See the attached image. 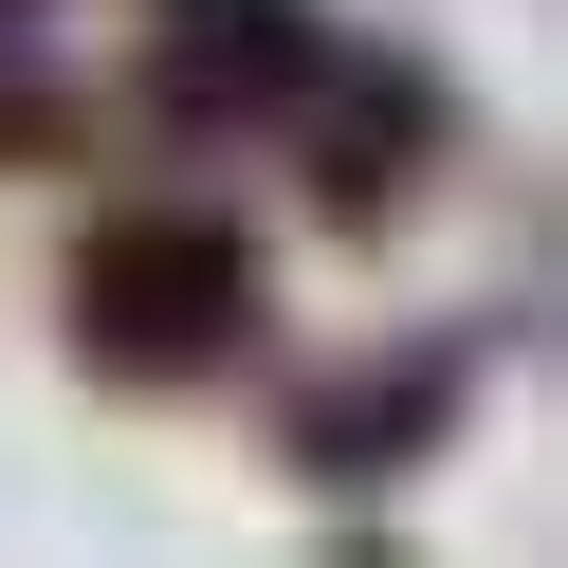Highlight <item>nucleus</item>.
I'll list each match as a JSON object with an SVG mask.
<instances>
[{
    "label": "nucleus",
    "instance_id": "f257e3e1",
    "mask_svg": "<svg viewBox=\"0 0 568 568\" xmlns=\"http://www.w3.org/2000/svg\"><path fill=\"white\" fill-rule=\"evenodd\" d=\"M55 331L111 404H184V385H239L275 348V257L239 202L202 184H148V202H92L74 221V275H55Z\"/></svg>",
    "mask_w": 568,
    "mask_h": 568
},
{
    "label": "nucleus",
    "instance_id": "f03ea898",
    "mask_svg": "<svg viewBox=\"0 0 568 568\" xmlns=\"http://www.w3.org/2000/svg\"><path fill=\"white\" fill-rule=\"evenodd\" d=\"M458 422H477V331H404V348H367V367H331V385L275 404V477H312V495H404Z\"/></svg>",
    "mask_w": 568,
    "mask_h": 568
},
{
    "label": "nucleus",
    "instance_id": "7ed1b4c3",
    "mask_svg": "<svg viewBox=\"0 0 568 568\" xmlns=\"http://www.w3.org/2000/svg\"><path fill=\"white\" fill-rule=\"evenodd\" d=\"M275 148L312 165V202H331L348 239H385V221H404V202L458 165V92L422 74L404 38H331V74H312V111L275 129Z\"/></svg>",
    "mask_w": 568,
    "mask_h": 568
},
{
    "label": "nucleus",
    "instance_id": "20e7f679",
    "mask_svg": "<svg viewBox=\"0 0 568 568\" xmlns=\"http://www.w3.org/2000/svg\"><path fill=\"white\" fill-rule=\"evenodd\" d=\"M331 0H148V111L202 148H275L331 74Z\"/></svg>",
    "mask_w": 568,
    "mask_h": 568
},
{
    "label": "nucleus",
    "instance_id": "39448f33",
    "mask_svg": "<svg viewBox=\"0 0 568 568\" xmlns=\"http://www.w3.org/2000/svg\"><path fill=\"white\" fill-rule=\"evenodd\" d=\"M55 148H74V92L38 55H0V165H55Z\"/></svg>",
    "mask_w": 568,
    "mask_h": 568
},
{
    "label": "nucleus",
    "instance_id": "423d86ee",
    "mask_svg": "<svg viewBox=\"0 0 568 568\" xmlns=\"http://www.w3.org/2000/svg\"><path fill=\"white\" fill-rule=\"evenodd\" d=\"M38 19H55V0H0V55H38Z\"/></svg>",
    "mask_w": 568,
    "mask_h": 568
}]
</instances>
